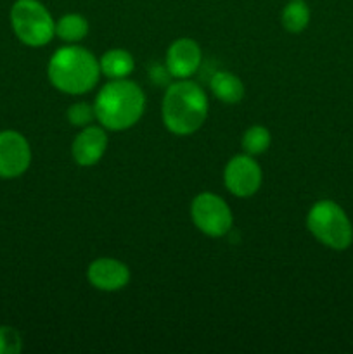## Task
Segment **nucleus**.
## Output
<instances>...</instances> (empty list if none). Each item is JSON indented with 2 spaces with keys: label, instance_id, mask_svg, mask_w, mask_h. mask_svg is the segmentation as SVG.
<instances>
[{
  "label": "nucleus",
  "instance_id": "nucleus-7",
  "mask_svg": "<svg viewBox=\"0 0 353 354\" xmlns=\"http://www.w3.org/2000/svg\"><path fill=\"white\" fill-rule=\"evenodd\" d=\"M263 171L253 156L242 154L234 156L227 161L224 168V185L228 192L239 199L253 197L262 189Z\"/></svg>",
  "mask_w": 353,
  "mask_h": 354
},
{
  "label": "nucleus",
  "instance_id": "nucleus-15",
  "mask_svg": "<svg viewBox=\"0 0 353 354\" xmlns=\"http://www.w3.org/2000/svg\"><path fill=\"white\" fill-rule=\"evenodd\" d=\"M310 7L305 0H289L280 12V24L287 33L298 35L310 24Z\"/></svg>",
  "mask_w": 353,
  "mask_h": 354
},
{
  "label": "nucleus",
  "instance_id": "nucleus-16",
  "mask_svg": "<svg viewBox=\"0 0 353 354\" xmlns=\"http://www.w3.org/2000/svg\"><path fill=\"white\" fill-rule=\"evenodd\" d=\"M270 145H272V133H270L269 128L263 127V124H253V127H249L248 130L242 133V151H244L246 154L253 156V158L265 154L270 149Z\"/></svg>",
  "mask_w": 353,
  "mask_h": 354
},
{
  "label": "nucleus",
  "instance_id": "nucleus-8",
  "mask_svg": "<svg viewBox=\"0 0 353 354\" xmlns=\"http://www.w3.org/2000/svg\"><path fill=\"white\" fill-rule=\"evenodd\" d=\"M31 165V147L16 130L0 131V178H19Z\"/></svg>",
  "mask_w": 353,
  "mask_h": 354
},
{
  "label": "nucleus",
  "instance_id": "nucleus-12",
  "mask_svg": "<svg viewBox=\"0 0 353 354\" xmlns=\"http://www.w3.org/2000/svg\"><path fill=\"white\" fill-rule=\"evenodd\" d=\"M210 90L220 102L234 106L244 99V83L237 75L230 71H218L211 76Z\"/></svg>",
  "mask_w": 353,
  "mask_h": 354
},
{
  "label": "nucleus",
  "instance_id": "nucleus-6",
  "mask_svg": "<svg viewBox=\"0 0 353 354\" xmlns=\"http://www.w3.org/2000/svg\"><path fill=\"white\" fill-rule=\"evenodd\" d=\"M190 220L201 234L220 239L232 230L234 214L224 197L213 192H201L190 203Z\"/></svg>",
  "mask_w": 353,
  "mask_h": 354
},
{
  "label": "nucleus",
  "instance_id": "nucleus-4",
  "mask_svg": "<svg viewBox=\"0 0 353 354\" xmlns=\"http://www.w3.org/2000/svg\"><path fill=\"white\" fill-rule=\"evenodd\" d=\"M307 228L322 245L332 251H345L353 244L352 221L334 201H317L307 214Z\"/></svg>",
  "mask_w": 353,
  "mask_h": 354
},
{
  "label": "nucleus",
  "instance_id": "nucleus-11",
  "mask_svg": "<svg viewBox=\"0 0 353 354\" xmlns=\"http://www.w3.org/2000/svg\"><path fill=\"white\" fill-rule=\"evenodd\" d=\"M107 145H109V137H107L106 128L100 124H89L82 128L80 133L73 138V161L82 168L96 166L106 154Z\"/></svg>",
  "mask_w": 353,
  "mask_h": 354
},
{
  "label": "nucleus",
  "instance_id": "nucleus-5",
  "mask_svg": "<svg viewBox=\"0 0 353 354\" xmlns=\"http://www.w3.org/2000/svg\"><path fill=\"white\" fill-rule=\"evenodd\" d=\"M10 26L28 47H44L55 37V21L40 0H16L10 7Z\"/></svg>",
  "mask_w": 353,
  "mask_h": 354
},
{
  "label": "nucleus",
  "instance_id": "nucleus-2",
  "mask_svg": "<svg viewBox=\"0 0 353 354\" xmlns=\"http://www.w3.org/2000/svg\"><path fill=\"white\" fill-rule=\"evenodd\" d=\"M96 120L107 131H125L141 121L145 111V93L132 80H109L93 100Z\"/></svg>",
  "mask_w": 353,
  "mask_h": 354
},
{
  "label": "nucleus",
  "instance_id": "nucleus-10",
  "mask_svg": "<svg viewBox=\"0 0 353 354\" xmlns=\"http://www.w3.org/2000/svg\"><path fill=\"white\" fill-rule=\"evenodd\" d=\"M130 268L116 258H97L87 268V280L100 292H118L130 283Z\"/></svg>",
  "mask_w": 353,
  "mask_h": 354
},
{
  "label": "nucleus",
  "instance_id": "nucleus-1",
  "mask_svg": "<svg viewBox=\"0 0 353 354\" xmlns=\"http://www.w3.org/2000/svg\"><path fill=\"white\" fill-rule=\"evenodd\" d=\"M208 95L192 80L170 83L161 100V120L166 130L176 137H189L206 123Z\"/></svg>",
  "mask_w": 353,
  "mask_h": 354
},
{
  "label": "nucleus",
  "instance_id": "nucleus-9",
  "mask_svg": "<svg viewBox=\"0 0 353 354\" xmlns=\"http://www.w3.org/2000/svg\"><path fill=\"white\" fill-rule=\"evenodd\" d=\"M201 62H203V50L192 38H176L166 50L165 66L175 80L192 78L201 68Z\"/></svg>",
  "mask_w": 353,
  "mask_h": 354
},
{
  "label": "nucleus",
  "instance_id": "nucleus-14",
  "mask_svg": "<svg viewBox=\"0 0 353 354\" xmlns=\"http://www.w3.org/2000/svg\"><path fill=\"white\" fill-rule=\"evenodd\" d=\"M89 31V21L78 12L64 14L55 21V37L64 44H80L82 40H85Z\"/></svg>",
  "mask_w": 353,
  "mask_h": 354
},
{
  "label": "nucleus",
  "instance_id": "nucleus-18",
  "mask_svg": "<svg viewBox=\"0 0 353 354\" xmlns=\"http://www.w3.org/2000/svg\"><path fill=\"white\" fill-rule=\"evenodd\" d=\"M23 349V339L14 327H0V354H19Z\"/></svg>",
  "mask_w": 353,
  "mask_h": 354
},
{
  "label": "nucleus",
  "instance_id": "nucleus-3",
  "mask_svg": "<svg viewBox=\"0 0 353 354\" xmlns=\"http://www.w3.org/2000/svg\"><path fill=\"white\" fill-rule=\"evenodd\" d=\"M99 59L78 44H68L51 55L47 76L55 90L68 95H83L93 90L100 78Z\"/></svg>",
  "mask_w": 353,
  "mask_h": 354
},
{
  "label": "nucleus",
  "instance_id": "nucleus-17",
  "mask_svg": "<svg viewBox=\"0 0 353 354\" xmlns=\"http://www.w3.org/2000/svg\"><path fill=\"white\" fill-rule=\"evenodd\" d=\"M66 118H68L69 124L76 128H85L89 124H92L96 121V109H93V104L85 102V100H80V102L71 104L66 111Z\"/></svg>",
  "mask_w": 353,
  "mask_h": 354
},
{
  "label": "nucleus",
  "instance_id": "nucleus-13",
  "mask_svg": "<svg viewBox=\"0 0 353 354\" xmlns=\"http://www.w3.org/2000/svg\"><path fill=\"white\" fill-rule=\"evenodd\" d=\"M100 73L109 80H123L134 73L135 59L125 48H111L99 59Z\"/></svg>",
  "mask_w": 353,
  "mask_h": 354
}]
</instances>
